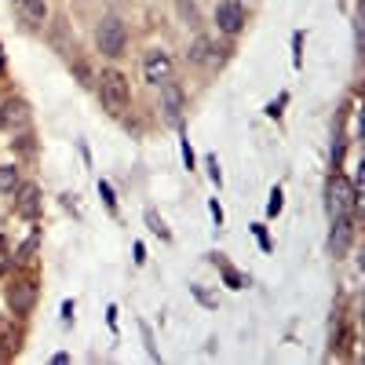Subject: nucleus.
<instances>
[{
    "label": "nucleus",
    "mask_w": 365,
    "mask_h": 365,
    "mask_svg": "<svg viewBox=\"0 0 365 365\" xmlns=\"http://www.w3.org/2000/svg\"><path fill=\"white\" fill-rule=\"evenodd\" d=\"M216 26L223 29V34H237V29L245 26V11H241L237 0H220V8H216Z\"/></svg>",
    "instance_id": "0eeeda50"
},
{
    "label": "nucleus",
    "mask_w": 365,
    "mask_h": 365,
    "mask_svg": "<svg viewBox=\"0 0 365 365\" xmlns=\"http://www.w3.org/2000/svg\"><path fill=\"white\" fill-rule=\"evenodd\" d=\"M11 194H15V212H19V216L34 220L41 212V190L34 187V182H22V187H15Z\"/></svg>",
    "instance_id": "423d86ee"
},
{
    "label": "nucleus",
    "mask_w": 365,
    "mask_h": 365,
    "mask_svg": "<svg viewBox=\"0 0 365 365\" xmlns=\"http://www.w3.org/2000/svg\"><path fill=\"white\" fill-rule=\"evenodd\" d=\"M267 212H270V216H278V212H282V190H274V194H270V205H267Z\"/></svg>",
    "instance_id": "dca6fc26"
},
{
    "label": "nucleus",
    "mask_w": 365,
    "mask_h": 365,
    "mask_svg": "<svg viewBox=\"0 0 365 365\" xmlns=\"http://www.w3.org/2000/svg\"><path fill=\"white\" fill-rule=\"evenodd\" d=\"M0 70H4V51H0Z\"/></svg>",
    "instance_id": "a211bd4d"
},
{
    "label": "nucleus",
    "mask_w": 365,
    "mask_h": 365,
    "mask_svg": "<svg viewBox=\"0 0 365 365\" xmlns=\"http://www.w3.org/2000/svg\"><path fill=\"white\" fill-rule=\"evenodd\" d=\"M143 73H146L150 84H168V81H172V58H168L161 48L146 51V58H143Z\"/></svg>",
    "instance_id": "20e7f679"
},
{
    "label": "nucleus",
    "mask_w": 365,
    "mask_h": 365,
    "mask_svg": "<svg viewBox=\"0 0 365 365\" xmlns=\"http://www.w3.org/2000/svg\"><path fill=\"white\" fill-rule=\"evenodd\" d=\"M179 8H182V15H187V22H190V26H197V8H194V4H187V0H179Z\"/></svg>",
    "instance_id": "2eb2a0df"
},
{
    "label": "nucleus",
    "mask_w": 365,
    "mask_h": 365,
    "mask_svg": "<svg viewBox=\"0 0 365 365\" xmlns=\"http://www.w3.org/2000/svg\"><path fill=\"white\" fill-rule=\"evenodd\" d=\"M146 227H150V230H154V234H158L161 241H168V237H172V234H168V227L161 223V216H158V212H154V208H146Z\"/></svg>",
    "instance_id": "4468645a"
},
{
    "label": "nucleus",
    "mask_w": 365,
    "mask_h": 365,
    "mask_svg": "<svg viewBox=\"0 0 365 365\" xmlns=\"http://www.w3.org/2000/svg\"><path fill=\"white\" fill-rule=\"evenodd\" d=\"M15 187H19V168L15 165H0V190L11 194Z\"/></svg>",
    "instance_id": "f8f14e48"
},
{
    "label": "nucleus",
    "mask_w": 365,
    "mask_h": 365,
    "mask_svg": "<svg viewBox=\"0 0 365 365\" xmlns=\"http://www.w3.org/2000/svg\"><path fill=\"white\" fill-rule=\"evenodd\" d=\"M96 44H99V51L103 55H110V58H117V55H125V44H128V29H125V22L120 19H103L99 22V29H96Z\"/></svg>",
    "instance_id": "f03ea898"
},
{
    "label": "nucleus",
    "mask_w": 365,
    "mask_h": 365,
    "mask_svg": "<svg viewBox=\"0 0 365 365\" xmlns=\"http://www.w3.org/2000/svg\"><path fill=\"white\" fill-rule=\"evenodd\" d=\"M0 125H4L8 132H11V128H26V125H29L26 103H22V99H8L4 106H0Z\"/></svg>",
    "instance_id": "1a4fd4ad"
},
{
    "label": "nucleus",
    "mask_w": 365,
    "mask_h": 365,
    "mask_svg": "<svg viewBox=\"0 0 365 365\" xmlns=\"http://www.w3.org/2000/svg\"><path fill=\"white\" fill-rule=\"evenodd\" d=\"M161 110H165L168 125H179V120H182V91H179L172 81L161 84Z\"/></svg>",
    "instance_id": "6e6552de"
},
{
    "label": "nucleus",
    "mask_w": 365,
    "mask_h": 365,
    "mask_svg": "<svg viewBox=\"0 0 365 365\" xmlns=\"http://www.w3.org/2000/svg\"><path fill=\"white\" fill-rule=\"evenodd\" d=\"M34 299H37V285L29 282V278L11 282V289H8V303L15 307V314H29V311H34Z\"/></svg>",
    "instance_id": "39448f33"
},
{
    "label": "nucleus",
    "mask_w": 365,
    "mask_h": 365,
    "mask_svg": "<svg viewBox=\"0 0 365 365\" xmlns=\"http://www.w3.org/2000/svg\"><path fill=\"white\" fill-rule=\"evenodd\" d=\"M347 245H351V216L347 220H332V237H329L332 256H344Z\"/></svg>",
    "instance_id": "9d476101"
},
{
    "label": "nucleus",
    "mask_w": 365,
    "mask_h": 365,
    "mask_svg": "<svg viewBox=\"0 0 365 365\" xmlns=\"http://www.w3.org/2000/svg\"><path fill=\"white\" fill-rule=\"evenodd\" d=\"M99 99H103L106 113H125V106H128V81H125V73L106 70L99 77Z\"/></svg>",
    "instance_id": "f257e3e1"
},
{
    "label": "nucleus",
    "mask_w": 365,
    "mask_h": 365,
    "mask_svg": "<svg viewBox=\"0 0 365 365\" xmlns=\"http://www.w3.org/2000/svg\"><path fill=\"white\" fill-rule=\"evenodd\" d=\"M99 194H103V201H106L110 208L117 205V201H113V194H110V182H99Z\"/></svg>",
    "instance_id": "f3484780"
},
{
    "label": "nucleus",
    "mask_w": 365,
    "mask_h": 365,
    "mask_svg": "<svg viewBox=\"0 0 365 365\" xmlns=\"http://www.w3.org/2000/svg\"><path fill=\"white\" fill-rule=\"evenodd\" d=\"M212 51H216V48H212L205 37H197V41H194V48H190V58H194V63H212V58H216Z\"/></svg>",
    "instance_id": "ddd939ff"
},
{
    "label": "nucleus",
    "mask_w": 365,
    "mask_h": 365,
    "mask_svg": "<svg viewBox=\"0 0 365 365\" xmlns=\"http://www.w3.org/2000/svg\"><path fill=\"white\" fill-rule=\"evenodd\" d=\"M354 194H358V190L351 187L340 172L332 175V179H329V216H332V220H347L351 212H354V201H358Z\"/></svg>",
    "instance_id": "7ed1b4c3"
},
{
    "label": "nucleus",
    "mask_w": 365,
    "mask_h": 365,
    "mask_svg": "<svg viewBox=\"0 0 365 365\" xmlns=\"http://www.w3.org/2000/svg\"><path fill=\"white\" fill-rule=\"evenodd\" d=\"M19 15H22L26 26H44L48 4H44V0H19Z\"/></svg>",
    "instance_id": "9b49d317"
}]
</instances>
